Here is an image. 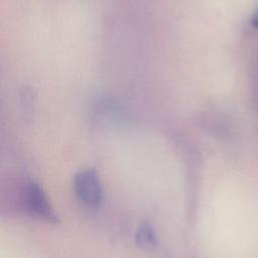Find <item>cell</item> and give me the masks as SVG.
<instances>
[{"label":"cell","instance_id":"277c9868","mask_svg":"<svg viewBox=\"0 0 258 258\" xmlns=\"http://www.w3.org/2000/svg\"><path fill=\"white\" fill-rule=\"evenodd\" d=\"M252 23L255 27L258 28V10L255 12V14L252 17Z\"/></svg>","mask_w":258,"mask_h":258},{"label":"cell","instance_id":"6da1fadb","mask_svg":"<svg viewBox=\"0 0 258 258\" xmlns=\"http://www.w3.org/2000/svg\"><path fill=\"white\" fill-rule=\"evenodd\" d=\"M24 210L31 216L49 223H55L57 217L42 187L33 181L26 183L21 192Z\"/></svg>","mask_w":258,"mask_h":258},{"label":"cell","instance_id":"3957f363","mask_svg":"<svg viewBox=\"0 0 258 258\" xmlns=\"http://www.w3.org/2000/svg\"><path fill=\"white\" fill-rule=\"evenodd\" d=\"M135 242L141 249H153L157 243V238L152 225L147 222L142 223L135 233Z\"/></svg>","mask_w":258,"mask_h":258},{"label":"cell","instance_id":"7a4b0ae2","mask_svg":"<svg viewBox=\"0 0 258 258\" xmlns=\"http://www.w3.org/2000/svg\"><path fill=\"white\" fill-rule=\"evenodd\" d=\"M74 190L78 199L90 208L99 207L103 200L102 184L94 169H84L75 175Z\"/></svg>","mask_w":258,"mask_h":258}]
</instances>
